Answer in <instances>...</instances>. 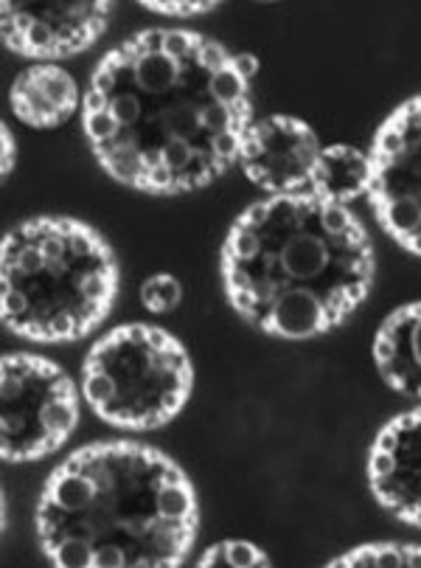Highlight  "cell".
Here are the masks:
<instances>
[{
	"mask_svg": "<svg viewBox=\"0 0 421 568\" xmlns=\"http://www.w3.org/2000/svg\"><path fill=\"white\" fill-rule=\"evenodd\" d=\"M259 62L186 29H146L107 51L84 97L102 170L150 194H186L239 164Z\"/></svg>",
	"mask_w": 421,
	"mask_h": 568,
	"instance_id": "obj_1",
	"label": "cell"
},
{
	"mask_svg": "<svg viewBox=\"0 0 421 568\" xmlns=\"http://www.w3.org/2000/svg\"><path fill=\"white\" fill-rule=\"evenodd\" d=\"M230 307L265 335L331 333L371 293L373 245L349 206L315 194L267 197L230 225L223 245Z\"/></svg>",
	"mask_w": 421,
	"mask_h": 568,
	"instance_id": "obj_2",
	"label": "cell"
},
{
	"mask_svg": "<svg viewBox=\"0 0 421 568\" xmlns=\"http://www.w3.org/2000/svg\"><path fill=\"white\" fill-rule=\"evenodd\" d=\"M37 540L62 568H172L197 538V496L166 454L96 442L68 456L37 501Z\"/></svg>",
	"mask_w": 421,
	"mask_h": 568,
	"instance_id": "obj_3",
	"label": "cell"
},
{
	"mask_svg": "<svg viewBox=\"0 0 421 568\" xmlns=\"http://www.w3.org/2000/svg\"><path fill=\"white\" fill-rule=\"evenodd\" d=\"M119 293L104 236L71 217H34L3 236V324L37 344L91 335Z\"/></svg>",
	"mask_w": 421,
	"mask_h": 568,
	"instance_id": "obj_4",
	"label": "cell"
},
{
	"mask_svg": "<svg viewBox=\"0 0 421 568\" xmlns=\"http://www.w3.org/2000/svg\"><path fill=\"white\" fill-rule=\"evenodd\" d=\"M194 386L188 352L150 324H124L84 357V399L102 423L155 430L177 417Z\"/></svg>",
	"mask_w": 421,
	"mask_h": 568,
	"instance_id": "obj_5",
	"label": "cell"
},
{
	"mask_svg": "<svg viewBox=\"0 0 421 568\" xmlns=\"http://www.w3.org/2000/svg\"><path fill=\"white\" fill-rule=\"evenodd\" d=\"M0 454L3 462L45 459L73 434L79 419L76 383L40 355L7 352L0 361Z\"/></svg>",
	"mask_w": 421,
	"mask_h": 568,
	"instance_id": "obj_6",
	"label": "cell"
},
{
	"mask_svg": "<svg viewBox=\"0 0 421 568\" xmlns=\"http://www.w3.org/2000/svg\"><path fill=\"white\" fill-rule=\"evenodd\" d=\"M368 158L371 212L393 242L421 256V97L391 113Z\"/></svg>",
	"mask_w": 421,
	"mask_h": 568,
	"instance_id": "obj_7",
	"label": "cell"
},
{
	"mask_svg": "<svg viewBox=\"0 0 421 568\" xmlns=\"http://www.w3.org/2000/svg\"><path fill=\"white\" fill-rule=\"evenodd\" d=\"M113 3L104 0H7L3 43L25 60H65L99 43Z\"/></svg>",
	"mask_w": 421,
	"mask_h": 568,
	"instance_id": "obj_8",
	"label": "cell"
},
{
	"mask_svg": "<svg viewBox=\"0 0 421 568\" xmlns=\"http://www.w3.org/2000/svg\"><path fill=\"white\" fill-rule=\"evenodd\" d=\"M320 152L324 146L307 121L267 115L247 128L239 166L270 197H301L312 192Z\"/></svg>",
	"mask_w": 421,
	"mask_h": 568,
	"instance_id": "obj_9",
	"label": "cell"
},
{
	"mask_svg": "<svg viewBox=\"0 0 421 568\" xmlns=\"http://www.w3.org/2000/svg\"><path fill=\"white\" fill-rule=\"evenodd\" d=\"M368 484L382 507L421 526V408L393 417L368 454Z\"/></svg>",
	"mask_w": 421,
	"mask_h": 568,
	"instance_id": "obj_10",
	"label": "cell"
},
{
	"mask_svg": "<svg viewBox=\"0 0 421 568\" xmlns=\"http://www.w3.org/2000/svg\"><path fill=\"white\" fill-rule=\"evenodd\" d=\"M9 102L23 124L34 130H54L76 113L79 85L65 68L40 62L18 73Z\"/></svg>",
	"mask_w": 421,
	"mask_h": 568,
	"instance_id": "obj_11",
	"label": "cell"
},
{
	"mask_svg": "<svg viewBox=\"0 0 421 568\" xmlns=\"http://www.w3.org/2000/svg\"><path fill=\"white\" fill-rule=\"evenodd\" d=\"M373 363L393 392L421 399V302L404 304L382 321Z\"/></svg>",
	"mask_w": 421,
	"mask_h": 568,
	"instance_id": "obj_12",
	"label": "cell"
},
{
	"mask_svg": "<svg viewBox=\"0 0 421 568\" xmlns=\"http://www.w3.org/2000/svg\"><path fill=\"white\" fill-rule=\"evenodd\" d=\"M368 186H371V158L366 152L349 144L324 146L309 194L337 206H349L357 197L368 194Z\"/></svg>",
	"mask_w": 421,
	"mask_h": 568,
	"instance_id": "obj_13",
	"label": "cell"
},
{
	"mask_svg": "<svg viewBox=\"0 0 421 568\" xmlns=\"http://www.w3.org/2000/svg\"><path fill=\"white\" fill-rule=\"evenodd\" d=\"M331 568H421V546L368 544L329 562Z\"/></svg>",
	"mask_w": 421,
	"mask_h": 568,
	"instance_id": "obj_14",
	"label": "cell"
},
{
	"mask_svg": "<svg viewBox=\"0 0 421 568\" xmlns=\"http://www.w3.org/2000/svg\"><path fill=\"white\" fill-rule=\"evenodd\" d=\"M199 568H267L270 557L250 540H219L197 560Z\"/></svg>",
	"mask_w": 421,
	"mask_h": 568,
	"instance_id": "obj_15",
	"label": "cell"
},
{
	"mask_svg": "<svg viewBox=\"0 0 421 568\" xmlns=\"http://www.w3.org/2000/svg\"><path fill=\"white\" fill-rule=\"evenodd\" d=\"M183 298V287L175 276L168 273H157L141 284V302L150 313H168L175 310Z\"/></svg>",
	"mask_w": 421,
	"mask_h": 568,
	"instance_id": "obj_16",
	"label": "cell"
},
{
	"mask_svg": "<svg viewBox=\"0 0 421 568\" xmlns=\"http://www.w3.org/2000/svg\"><path fill=\"white\" fill-rule=\"evenodd\" d=\"M219 3L214 0H192V3H181V0H144V9L150 12H161V14H177V18H192V14H203V12H214Z\"/></svg>",
	"mask_w": 421,
	"mask_h": 568,
	"instance_id": "obj_17",
	"label": "cell"
},
{
	"mask_svg": "<svg viewBox=\"0 0 421 568\" xmlns=\"http://www.w3.org/2000/svg\"><path fill=\"white\" fill-rule=\"evenodd\" d=\"M14 158H18V144H14L12 130L3 128V164H0L3 178H9V172L14 170Z\"/></svg>",
	"mask_w": 421,
	"mask_h": 568,
	"instance_id": "obj_18",
	"label": "cell"
}]
</instances>
